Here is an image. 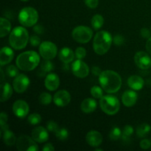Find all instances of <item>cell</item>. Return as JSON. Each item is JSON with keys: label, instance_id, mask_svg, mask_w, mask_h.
Returning <instances> with one entry per match:
<instances>
[{"label": "cell", "instance_id": "6da1fadb", "mask_svg": "<svg viewBox=\"0 0 151 151\" xmlns=\"http://www.w3.org/2000/svg\"><path fill=\"white\" fill-rule=\"evenodd\" d=\"M99 82L105 91L109 94H114L120 89L122 78L114 71L106 70L102 72L99 76Z\"/></svg>", "mask_w": 151, "mask_h": 151}, {"label": "cell", "instance_id": "7a4b0ae2", "mask_svg": "<svg viewBox=\"0 0 151 151\" xmlns=\"http://www.w3.org/2000/svg\"><path fill=\"white\" fill-rule=\"evenodd\" d=\"M40 63V56L35 51H27L19 55L16 60V66L21 70L29 72L35 69Z\"/></svg>", "mask_w": 151, "mask_h": 151}, {"label": "cell", "instance_id": "3957f363", "mask_svg": "<svg viewBox=\"0 0 151 151\" xmlns=\"http://www.w3.org/2000/svg\"><path fill=\"white\" fill-rule=\"evenodd\" d=\"M111 35L108 31L102 30L96 33L93 41V49L97 55H105L111 48Z\"/></svg>", "mask_w": 151, "mask_h": 151}, {"label": "cell", "instance_id": "277c9868", "mask_svg": "<svg viewBox=\"0 0 151 151\" xmlns=\"http://www.w3.org/2000/svg\"><path fill=\"white\" fill-rule=\"evenodd\" d=\"M29 41V34L27 30L23 27H16L12 30L9 36L10 46L15 50H22L27 44Z\"/></svg>", "mask_w": 151, "mask_h": 151}, {"label": "cell", "instance_id": "5b68a950", "mask_svg": "<svg viewBox=\"0 0 151 151\" xmlns=\"http://www.w3.org/2000/svg\"><path fill=\"white\" fill-rule=\"evenodd\" d=\"M38 19V13L35 8L31 7H24L19 14V22L22 26L29 27L35 25Z\"/></svg>", "mask_w": 151, "mask_h": 151}, {"label": "cell", "instance_id": "8992f818", "mask_svg": "<svg viewBox=\"0 0 151 151\" xmlns=\"http://www.w3.org/2000/svg\"><path fill=\"white\" fill-rule=\"evenodd\" d=\"M100 106L102 111L106 114L114 115L119 111L120 104L119 101L115 96H103L100 100Z\"/></svg>", "mask_w": 151, "mask_h": 151}, {"label": "cell", "instance_id": "52a82bcc", "mask_svg": "<svg viewBox=\"0 0 151 151\" xmlns=\"http://www.w3.org/2000/svg\"><path fill=\"white\" fill-rule=\"evenodd\" d=\"M72 38L75 41L81 44H86L93 36V31L87 26H78L72 31Z\"/></svg>", "mask_w": 151, "mask_h": 151}, {"label": "cell", "instance_id": "ba28073f", "mask_svg": "<svg viewBox=\"0 0 151 151\" xmlns=\"http://www.w3.org/2000/svg\"><path fill=\"white\" fill-rule=\"evenodd\" d=\"M39 53L44 60L54 59L58 53L57 46L51 41H44L39 46Z\"/></svg>", "mask_w": 151, "mask_h": 151}, {"label": "cell", "instance_id": "9c48e42d", "mask_svg": "<svg viewBox=\"0 0 151 151\" xmlns=\"http://www.w3.org/2000/svg\"><path fill=\"white\" fill-rule=\"evenodd\" d=\"M16 147L19 151H38V147L32 138L26 135L21 136L16 142Z\"/></svg>", "mask_w": 151, "mask_h": 151}, {"label": "cell", "instance_id": "30bf717a", "mask_svg": "<svg viewBox=\"0 0 151 151\" xmlns=\"http://www.w3.org/2000/svg\"><path fill=\"white\" fill-rule=\"evenodd\" d=\"M72 71L75 76L79 78H84L88 75L89 67L85 62L81 60V59H78L72 63Z\"/></svg>", "mask_w": 151, "mask_h": 151}, {"label": "cell", "instance_id": "8fae6325", "mask_svg": "<svg viewBox=\"0 0 151 151\" xmlns=\"http://www.w3.org/2000/svg\"><path fill=\"white\" fill-rule=\"evenodd\" d=\"M29 85V79L24 74L17 75L13 82V86L17 93H23L27 89Z\"/></svg>", "mask_w": 151, "mask_h": 151}, {"label": "cell", "instance_id": "7c38bea8", "mask_svg": "<svg viewBox=\"0 0 151 151\" xmlns=\"http://www.w3.org/2000/svg\"><path fill=\"white\" fill-rule=\"evenodd\" d=\"M134 62L141 69H147L151 66V58L145 52L139 51L136 53Z\"/></svg>", "mask_w": 151, "mask_h": 151}, {"label": "cell", "instance_id": "4fadbf2b", "mask_svg": "<svg viewBox=\"0 0 151 151\" xmlns=\"http://www.w3.org/2000/svg\"><path fill=\"white\" fill-rule=\"evenodd\" d=\"M29 107L27 103L22 100H16L13 106V111L17 117L24 118L29 113Z\"/></svg>", "mask_w": 151, "mask_h": 151}, {"label": "cell", "instance_id": "5bb4252c", "mask_svg": "<svg viewBox=\"0 0 151 151\" xmlns=\"http://www.w3.org/2000/svg\"><path fill=\"white\" fill-rule=\"evenodd\" d=\"M53 101L58 107H64L70 103L71 95L66 90H60L55 94Z\"/></svg>", "mask_w": 151, "mask_h": 151}, {"label": "cell", "instance_id": "9a60e30c", "mask_svg": "<svg viewBox=\"0 0 151 151\" xmlns=\"http://www.w3.org/2000/svg\"><path fill=\"white\" fill-rule=\"evenodd\" d=\"M44 85L49 91H55L60 85V78L55 73H50L46 76Z\"/></svg>", "mask_w": 151, "mask_h": 151}, {"label": "cell", "instance_id": "2e32d148", "mask_svg": "<svg viewBox=\"0 0 151 151\" xmlns=\"http://www.w3.org/2000/svg\"><path fill=\"white\" fill-rule=\"evenodd\" d=\"M32 138L36 142L44 143L49 139V134L47 129L44 127H37L32 131Z\"/></svg>", "mask_w": 151, "mask_h": 151}, {"label": "cell", "instance_id": "e0dca14e", "mask_svg": "<svg viewBox=\"0 0 151 151\" xmlns=\"http://www.w3.org/2000/svg\"><path fill=\"white\" fill-rule=\"evenodd\" d=\"M86 140L91 147H98L103 142V136L97 131H91L86 134Z\"/></svg>", "mask_w": 151, "mask_h": 151}, {"label": "cell", "instance_id": "ac0fdd59", "mask_svg": "<svg viewBox=\"0 0 151 151\" xmlns=\"http://www.w3.org/2000/svg\"><path fill=\"white\" fill-rule=\"evenodd\" d=\"M138 95L134 91L128 90L125 91L122 96V102L126 107H131L134 106L137 101Z\"/></svg>", "mask_w": 151, "mask_h": 151}, {"label": "cell", "instance_id": "d6986e66", "mask_svg": "<svg viewBox=\"0 0 151 151\" xmlns=\"http://www.w3.org/2000/svg\"><path fill=\"white\" fill-rule=\"evenodd\" d=\"M14 57V52L11 48L8 47H4L0 51V64L1 66L8 64Z\"/></svg>", "mask_w": 151, "mask_h": 151}, {"label": "cell", "instance_id": "ffe728a7", "mask_svg": "<svg viewBox=\"0 0 151 151\" xmlns=\"http://www.w3.org/2000/svg\"><path fill=\"white\" fill-rule=\"evenodd\" d=\"M128 84L130 88L135 91L141 90L144 86V80L139 75H132L128 79Z\"/></svg>", "mask_w": 151, "mask_h": 151}, {"label": "cell", "instance_id": "44dd1931", "mask_svg": "<svg viewBox=\"0 0 151 151\" xmlns=\"http://www.w3.org/2000/svg\"><path fill=\"white\" fill-rule=\"evenodd\" d=\"M75 55L73 51L68 47H64L59 52V58L63 63H69L73 61Z\"/></svg>", "mask_w": 151, "mask_h": 151}, {"label": "cell", "instance_id": "7402d4cb", "mask_svg": "<svg viewBox=\"0 0 151 151\" xmlns=\"http://www.w3.org/2000/svg\"><path fill=\"white\" fill-rule=\"evenodd\" d=\"M97 109V102L92 98H86L82 102L81 105V109L86 114L94 112Z\"/></svg>", "mask_w": 151, "mask_h": 151}, {"label": "cell", "instance_id": "603a6c76", "mask_svg": "<svg viewBox=\"0 0 151 151\" xmlns=\"http://www.w3.org/2000/svg\"><path fill=\"white\" fill-rule=\"evenodd\" d=\"M1 98H0V101L4 102L6 100H9L10 97L13 94V88L10 86V83H4L1 85Z\"/></svg>", "mask_w": 151, "mask_h": 151}, {"label": "cell", "instance_id": "cb8c5ba5", "mask_svg": "<svg viewBox=\"0 0 151 151\" xmlns=\"http://www.w3.org/2000/svg\"><path fill=\"white\" fill-rule=\"evenodd\" d=\"M3 141L4 144L7 146H13L16 144V137L13 131L9 129H6L3 131Z\"/></svg>", "mask_w": 151, "mask_h": 151}, {"label": "cell", "instance_id": "d4e9b609", "mask_svg": "<svg viewBox=\"0 0 151 151\" xmlns=\"http://www.w3.org/2000/svg\"><path fill=\"white\" fill-rule=\"evenodd\" d=\"M1 22H0V24H1V27H0V37L1 38H4L8 33H10V30H11V23L9 22L7 19H4V18H1Z\"/></svg>", "mask_w": 151, "mask_h": 151}, {"label": "cell", "instance_id": "484cf974", "mask_svg": "<svg viewBox=\"0 0 151 151\" xmlns=\"http://www.w3.org/2000/svg\"><path fill=\"white\" fill-rule=\"evenodd\" d=\"M52 69H54V64L50 60H45L41 64L38 75L40 76H44L47 72H50Z\"/></svg>", "mask_w": 151, "mask_h": 151}, {"label": "cell", "instance_id": "4316f807", "mask_svg": "<svg viewBox=\"0 0 151 151\" xmlns=\"http://www.w3.org/2000/svg\"><path fill=\"white\" fill-rule=\"evenodd\" d=\"M151 130V127L147 123H142L137 128V135L139 138H143L148 134Z\"/></svg>", "mask_w": 151, "mask_h": 151}, {"label": "cell", "instance_id": "83f0119b", "mask_svg": "<svg viewBox=\"0 0 151 151\" xmlns=\"http://www.w3.org/2000/svg\"><path fill=\"white\" fill-rule=\"evenodd\" d=\"M91 26L95 30H98L104 24V19L100 14H96L91 19Z\"/></svg>", "mask_w": 151, "mask_h": 151}, {"label": "cell", "instance_id": "f1b7e54d", "mask_svg": "<svg viewBox=\"0 0 151 151\" xmlns=\"http://www.w3.org/2000/svg\"><path fill=\"white\" fill-rule=\"evenodd\" d=\"M134 132V129L131 125H127L124 128L123 131H122V139L124 142L129 141L130 137L133 135Z\"/></svg>", "mask_w": 151, "mask_h": 151}, {"label": "cell", "instance_id": "f546056e", "mask_svg": "<svg viewBox=\"0 0 151 151\" xmlns=\"http://www.w3.org/2000/svg\"><path fill=\"white\" fill-rule=\"evenodd\" d=\"M52 101V97L47 92H43L39 96V102L44 106H48Z\"/></svg>", "mask_w": 151, "mask_h": 151}, {"label": "cell", "instance_id": "4dcf8cb0", "mask_svg": "<svg viewBox=\"0 0 151 151\" xmlns=\"http://www.w3.org/2000/svg\"><path fill=\"white\" fill-rule=\"evenodd\" d=\"M55 136L58 140H60V141H65V140L67 139L68 137H69V132H68L66 128H59L56 131Z\"/></svg>", "mask_w": 151, "mask_h": 151}, {"label": "cell", "instance_id": "1f68e13d", "mask_svg": "<svg viewBox=\"0 0 151 151\" xmlns=\"http://www.w3.org/2000/svg\"><path fill=\"white\" fill-rule=\"evenodd\" d=\"M120 137H122V131L118 127H114L111 130L109 133V138L111 140L116 141L119 139Z\"/></svg>", "mask_w": 151, "mask_h": 151}, {"label": "cell", "instance_id": "d6a6232c", "mask_svg": "<svg viewBox=\"0 0 151 151\" xmlns=\"http://www.w3.org/2000/svg\"><path fill=\"white\" fill-rule=\"evenodd\" d=\"M91 94L92 95L93 97H94V98H102L103 96V89H102L100 86H93L92 88H91Z\"/></svg>", "mask_w": 151, "mask_h": 151}, {"label": "cell", "instance_id": "836d02e7", "mask_svg": "<svg viewBox=\"0 0 151 151\" xmlns=\"http://www.w3.org/2000/svg\"><path fill=\"white\" fill-rule=\"evenodd\" d=\"M41 121V116L39 114L34 113L32 114L29 115L28 116V122L29 124L32 125H37V124L40 123V122Z\"/></svg>", "mask_w": 151, "mask_h": 151}, {"label": "cell", "instance_id": "e575fe53", "mask_svg": "<svg viewBox=\"0 0 151 151\" xmlns=\"http://www.w3.org/2000/svg\"><path fill=\"white\" fill-rule=\"evenodd\" d=\"M7 115L4 112H1L0 115V124H1V133L6 129H8V125H7Z\"/></svg>", "mask_w": 151, "mask_h": 151}, {"label": "cell", "instance_id": "d590c367", "mask_svg": "<svg viewBox=\"0 0 151 151\" xmlns=\"http://www.w3.org/2000/svg\"><path fill=\"white\" fill-rule=\"evenodd\" d=\"M18 66H13V65H10V66H7V69H6V72H7V75L10 78H14L19 75V70H18Z\"/></svg>", "mask_w": 151, "mask_h": 151}, {"label": "cell", "instance_id": "8d00e7d4", "mask_svg": "<svg viewBox=\"0 0 151 151\" xmlns=\"http://www.w3.org/2000/svg\"><path fill=\"white\" fill-rule=\"evenodd\" d=\"M75 56L78 59H83L86 56V50L83 47H78L75 50Z\"/></svg>", "mask_w": 151, "mask_h": 151}, {"label": "cell", "instance_id": "74e56055", "mask_svg": "<svg viewBox=\"0 0 151 151\" xmlns=\"http://www.w3.org/2000/svg\"><path fill=\"white\" fill-rule=\"evenodd\" d=\"M58 128V124L56 123L55 122H54V121H49L47 123V129L49 131H50V132L55 133L56 131H57Z\"/></svg>", "mask_w": 151, "mask_h": 151}, {"label": "cell", "instance_id": "f35d334b", "mask_svg": "<svg viewBox=\"0 0 151 151\" xmlns=\"http://www.w3.org/2000/svg\"><path fill=\"white\" fill-rule=\"evenodd\" d=\"M113 41L115 45L122 46L125 42V38L120 35H116L113 38Z\"/></svg>", "mask_w": 151, "mask_h": 151}, {"label": "cell", "instance_id": "ab89813d", "mask_svg": "<svg viewBox=\"0 0 151 151\" xmlns=\"http://www.w3.org/2000/svg\"><path fill=\"white\" fill-rule=\"evenodd\" d=\"M29 41H30V44L32 47H37V46L40 45V44H41L40 38L35 35H32V36L30 37V38H29Z\"/></svg>", "mask_w": 151, "mask_h": 151}, {"label": "cell", "instance_id": "60d3db41", "mask_svg": "<svg viewBox=\"0 0 151 151\" xmlns=\"http://www.w3.org/2000/svg\"><path fill=\"white\" fill-rule=\"evenodd\" d=\"M86 5L91 9H94L98 6L99 0H85Z\"/></svg>", "mask_w": 151, "mask_h": 151}, {"label": "cell", "instance_id": "b9f144b4", "mask_svg": "<svg viewBox=\"0 0 151 151\" xmlns=\"http://www.w3.org/2000/svg\"><path fill=\"white\" fill-rule=\"evenodd\" d=\"M140 147L144 150H147V149L150 148L151 146V141L150 140L147 139H142L139 143Z\"/></svg>", "mask_w": 151, "mask_h": 151}, {"label": "cell", "instance_id": "7bdbcfd3", "mask_svg": "<svg viewBox=\"0 0 151 151\" xmlns=\"http://www.w3.org/2000/svg\"><path fill=\"white\" fill-rule=\"evenodd\" d=\"M33 31L35 32V33L38 34V35H41V34H43L44 32V27L41 26V25H39V24L34 25Z\"/></svg>", "mask_w": 151, "mask_h": 151}, {"label": "cell", "instance_id": "ee69618b", "mask_svg": "<svg viewBox=\"0 0 151 151\" xmlns=\"http://www.w3.org/2000/svg\"><path fill=\"white\" fill-rule=\"evenodd\" d=\"M150 31L147 28H142L141 29V35L144 38H149L150 37Z\"/></svg>", "mask_w": 151, "mask_h": 151}, {"label": "cell", "instance_id": "f6af8a7d", "mask_svg": "<svg viewBox=\"0 0 151 151\" xmlns=\"http://www.w3.org/2000/svg\"><path fill=\"white\" fill-rule=\"evenodd\" d=\"M91 72L95 76H100V74L102 73L101 70H100V69L98 66H93L92 69H91Z\"/></svg>", "mask_w": 151, "mask_h": 151}, {"label": "cell", "instance_id": "bcb514c9", "mask_svg": "<svg viewBox=\"0 0 151 151\" xmlns=\"http://www.w3.org/2000/svg\"><path fill=\"white\" fill-rule=\"evenodd\" d=\"M42 150L44 151H53L55 150V147H53V145L51 143H47V144H46L44 146Z\"/></svg>", "mask_w": 151, "mask_h": 151}, {"label": "cell", "instance_id": "7dc6e473", "mask_svg": "<svg viewBox=\"0 0 151 151\" xmlns=\"http://www.w3.org/2000/svg\"><path fill=\"white\" fill-rule=\"evenodd\" d=\"M146 50L147 52L151 55V37L147 38V42H146Z\"/></svg>", "mask_w": 151, "mask_h": 151}, {"label": "cell", "instance_id": "c3c4849f", "mask_svg": "<svg viewBox=\"0 0 151 151\" xmlns=\"http://www.w3.org/2000/svg\"><path fill=\"white\" fill-rule=\"evenodd\" d=\"M1 81H3V78H4V73H3V69H1Z\"/></svg>", "mask_w": 151, "mask_h": 151}, {"label": "cell", "instance_id": "681fc988", "mask_svg": "<svg viewBox=\"0 0 151 151\" xmlns=\"http://www.w3.org/2000/svg\"><path fill=\"white\" fill-rule=\"evenodd\" d=\"M21 1H29V0H21Z\"/></svg>", "mask_w": 151, "mask_h": 151}]
</instances>
